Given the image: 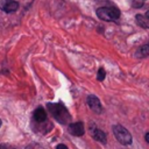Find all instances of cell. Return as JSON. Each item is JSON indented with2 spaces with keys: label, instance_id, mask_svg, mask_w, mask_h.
I'll list each match as a JSON object with an SVG mask.
<instances>
[{
  "label": "cell",
  "instance_id": "7",
  "mask_svg": "<svg viewBox=\"0 0 149 149\" xmlns=\"http://www.w3.org/2000/svg\"><path fill=\"white\" fill-rule=\"evenodd\" d=\"M91 134H92V137H93L95 141H98V142H100V143H102V144H106V142H107V136H106L105 132H102L101 129L94 128V129L91 132Z\"/></svg>",
  "mask_w": 149,
  "mask_h": 149
},
{
  "label": "cell",
  "instance_id": "14",
  "mask_svg": "<svg viewBox=\"0 0 149 149\" xmlns=\"http://www.w3.org/2000/svg\"><path fill=\"white\" fill-rule=\"evenodd\" d=\"M146 142L149 143V133H146Z\"/></svg>",
  "mask_w": 149,
  "mask_h": 149
},
{
  "label": "cell",
  "instance_id": "11",
  "mask_svg": "<svg viewBox=\"0 0 149 149\" xmlns=\"http://www.w3.org/2000/svg\"><path fill=\"white\" fill-rule=\"evenodd\" d=\"M105 77H106V71H105V69H104V68H100V69L98 70L97 79H98L99 81H101V80H104V79H105Z\"/></svg>",
  "mask_w": 149,
  "mask_h": 149
},
{
  "label": "cell",
  "instance_id": "5",
  "mask_svg": "<svg viewBox=\"0 0 149 149\" xmlns=\"http://www.w3.org/2000/svg\"><path fill=\"white\" fill-rule=\"evenodd\" d=\"M68 130L71 135L73 136H83L85 133V128H84V123L78 121L74 123H70L68 127Z\"/></svg>",
  "mask_w": 149,
  "mask_h": 149
},
{
  "label": "cell",
  "instance_id": "15",
  "mask_svg": "<svg viewBox=\"0 0 149 149\" xmlns=\"http://www.w3.org/2000/svg\"><path fill=\"white\" fill-rule=\"evenodd\" d=\"M1 123H2V121H1V119H0V127H1Z\"/></svg>",
  "mask_w": 149,
  "mask_h": 149
},
{
  "label": "cell",
  "instance_id": "13",
  "mask_svg": "<svg viewBox=\"0 0 149 149\" xmlns=\"http://www.w3.org/2000/svg\"><path fill=\"white\" fill-rule=\"evenodd\" d=\"M56 149H68V147H66L65 144H62V143H61V144H58V146L56 147Z\"/></svg>",
  "mask_w": 149,
  "mask_h": 149
},
{
  "label": "cell",
  "instance_id": "2",
  "mask_svg": "<svg viewBox=\"0 0 149 149\" xmlns=\"http://www.w3.org/2000/svg\"><path fill=\"white\" fill-rule=\"evenodd\" d=\"M113 134H114V137L116 139V141L123 146H129L132 144V141H133V137L130 135V133L128 132L127 128H125L123 126L121 125H114L113 128Z\"/></svg>",
  "mask_w": 149,
  "mask_h": 149
},
{
  "label": "cell",
  "instance_id": "6",
  "mask_svg": "<svg viewBox=\"0 0 149 149\" xmlns=\"http://www.w3.org/2000/svg\"><path fill=\"white\" fill-rule=\"evenodd\" d=\"M87 105L88 107L95 112L97 114H100L102 112V107H101V104H100V100L95 97V95H88L87 97Z\"/></svg>",
  "mask_w": 149,
  "mask_h": 149
},
{
  "label": "cell",
  "instance_id": "10",
  "mask_svg": "<svg viewBox=\"0 0 149 149\" xmlns=\"http://www.w3.org/2000/svg\"><path fill=\"white\" fill-rule=\"evenodd\" d=\"M148 55H149V45L148 44L140 47L135 52L136 58H146V57H148Z\"/></svg>",
  "mask_w": 149,
  "mask_h": 149
},
{
  "label": "cell",
  "instance_id": "3",
  "mask_svg": "<svg viewBox=\"0 0 149 149\" xmlns=\"http://www.w3.org/2000/svg\"><path fill=\"white\" fill-rule=\"evenodd\" d=\"M97 16L102 21H116L120 16V10L115 7H99Z\"/></svg>",
  "mask_w": 149,
  "mask_h": 149
},
{
  "label": "cell",
  "instance_id": "8",
  "mask_svg": "<svg viewBox=\"0 0 149 149\" xmlns=\"http://www.w3.org/2000/svg\"><path fill=\"white\" fill-rule=\"evenodd\" d=\"M33 116H34V120L36 122H44L47 120V112H45V109L43 107L40 106L34 111Z\"/></svg>",
  "mask_w": 149,
  "mask_h": 149
},
{
  "label": "cell",
  "instance_id": "12",
  "mask_svg": "<svg viewBox=\"0 0 149 149\" xmlns=\"http://www.w3.org/2000/svg\"><path fill=\"white\" fill-rule=\"evenodd\" d=\"M0 149H14V148H12V147H9L8 144H0Z\"/></svg>",
  "mask_w": 149,
  "mask_h": 149
},
{
  "label": "cell",
  "instance_id": "4",
  "mask_svg": "<svg viewBox=\"0 0 149 149\" xmlns=\"http://www.w3.org/2000/svg\"><path fill=\"white\" fill-rule=\"evenodd\" d=\"M0 9L5 13H13L19 9V2L15 0H0Z\"/></svg>",
  "mask_w": 149,
  "mask_h": 149
},
{
  "label": "cell",
  "instance_id": "1",
  "mask_svg": "<svg viewBox=\"0 0 149 149\" xmlns=\"http://www.w3.org/2000/svg\"><path fill=\"white\" fill-rule=\"evenodd\" d=\"M47 108L57 122L62 125H68L70 122L71 115L62 102H49L47 104Z\"/></svg>",
  "mask_w": 149,
  "mask_h": 149
},
{
  "label": "cell",
  "instance_id": "9",
  "mask_svg": "<svg viewBox=\"0 0 149 149\" xmlns=\"http://www.w3.org/2000/svg\"><path fill=\"white\" fill-rule=\"evenodd\" d=\"M149 12H147L146 13V15H143V14H137L136 16H135V20H136V22H137V24L139 26H141L142 28H144V29H148L149 28Z\"/></svg>",
  "mask_w": 149,
  "mask_h": 149
}]
</instances>
